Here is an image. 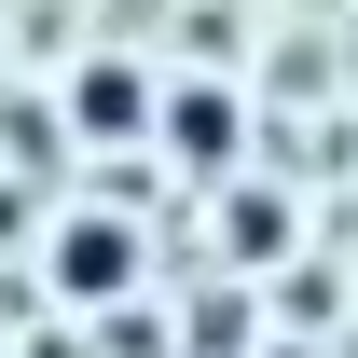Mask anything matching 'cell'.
<instances>
[{"label": "cell", "mask_w": 358, "mask_h": 358, "mask_svg": "<svg viewBox=\"0 0 358 358\" xmlns=\"http://www.w3.org/2000/svg\"><path fill=\"white\" fill-rule=\"evenodd\" d=\"M42 275H55V303H124V289H138V234L124 221H55Z\"/></svg>", "instance_id": "1"}, {"label": "cell", "mask_w": 358, "mask_h": 358, "mask_svg": "<svg viewBox=\"0 0 358 358\" xmlns=\"http://www.w3.org/2000/svg\"><path fill=\"white\" fill-rule=\"evenodd\" d=\"M152 110H166V96H152V69H124V55H96L83 83H69V124L83 138H152Z\"/></svg>", "instance_id": "2"}, {"label": "cell", "mask_w": 358, "mask_h": 358, "mask_svg": "<svg viewBox=\"0 0 358 358\" xmlns=\"http://www.w3.org/2000/svg\"><path fill=\"white\" fill-rule=\"evenodd\" d=\"M152 138H179L193 166H221V152H234V110H221V96H207V83H179L166 110H152Z\"/></svg>", "instance_id": "3"}]
</instances>
